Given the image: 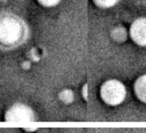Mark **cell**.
<instances>
[{"instance_id":"6da1fadb","label":"cell","mask_w":146,"mask_h":133,"mask_svg":"<svg viewBox=\"0 0 146 133\" xmlns=\"http://www.w3.org/2000/svg\"><path fill=\"white\" fill-rule=\"evenodd\" d=\"M102 100L109 106H118L125 100L126 86L123 82L116 79H108L103 82L100 89Z\"/></svg>"},{"instance_id":"7a4b0ae2","label":"cell","mask_w":146,"mask_h":133,"mask_svg":"<svg viewBox=\"0 0 146 133\" xmlns=\"http://www.w3.org/2000/svg\"><path fill=\"white\" fill-rule=\"evenodd\" d=\"M36 119L34 110L23 103H16L6 110L4 114L5 122L13 123L32 122Z\"/></svg>"},{"instance_id":"3957f363","label":"cell","mask_w":146,"mask_h":133,"mask_svg":"<svg viewBox=\"0 0 146 133\" xmlns=\"http://www.w3.org/2000/svg\"><path fill=\"white\" fill-rule=\"evenodd\" d=\"M21 27L17 20L12 18H5L0 20V42L11 45L20 37Z\"/></svg>"},{"instance_id":"277c9868","label":"cell","mask_w":146,"mask_h":133,"mask_svg":"<svg viewBox=\"0 0 146 133\" xmlns=\"http://www.w3.org/2000/svg\"><path fill=\"white\" fill-rule=\"evenodd\" d=\"M129 36L135 45L146 47V17H139L132 22L129 28Z\"/></svg>"},{"instance_id":"5b68a950","label":"cell","mask_w":146,"mask_h":133,"mask_svg":"<svg viewBox=\"0 0 146 133\" xmlns=\"http://www.w3.org/2000/svg\"><path fill=\"white\" fill-rule=\"evenodd\" d=\"M134 91L136 97L141 102L146 104V74L141 75L135 80Z\"/></svg>"},{"instance_id":"8992f818","label":"cell","mask_w":146,"mask_h":133,"mask_svg":"<svg viewBox=\"0 0 146 133\" xmlns=\"http://www.w3.org/2000/svg\"><path fill=\"white\" fill-rule=\"evenodd\" d=\"M120 0H93L97 7L102 9H110L115 6Z\"/></svg>"},{"instance_id":"52a82bcc","label":"cell","mask_w":146,"mask_h":133,"mask_svg":"<svg viewBox=\"0 0 146 133\" xmlns=\"http://www.w3.org/2000/svg\"><path fill=\"white\" fill-rule=\"evenodd\" d=\"M40 5L45 8H52L58 5L62 0H36Z\"/></svg>"},{"instance_id":"ba28073f","label":"cell","mask_w":146,"mask_h":133,"mask_svg":"<svg viewBox=\"0 0 146 133\" xmlns=\"http://www.w3.org/2000/svg\"><path fill=\"white\" fill-rule=\"evenodd\" d=\"M82 96H83V98L84 100H87V96H88V86L86 83H85L84 86H83V87H82Z\"/></svg>"},{"instance_id":"9c48e42d","label":"cell","mask_w":146,"mask_h":133,"mask_svg":"<svg viewBox=\"0 0 146 133\" xmlns=\"http://www.w3.org/2000/svg\"><path fill=\"white\" fill-rule=\"evenodd\" d=\"M24 130L28 131V132H34V131H36V128H32V129H31V128H30V129H29V128H24Z\"/></svg>"}]
</instances>
